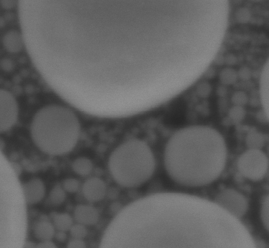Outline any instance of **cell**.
Wrapping results in <instances>:
<instances>
[{
	"label": "cell",
	"mask_w": 269,
	"mask_h": 248,
	"mask_svg": "<svg viewBox=\"0 0 269 248\" xmlns=\"http://www.w3.org/2000/svg\"><path fill=\"white\" fill-rule=\"evenodd\" d=\"M67 248H87L83 240L73 239L68 244Z\"/></svg>",
	"instance_id": "cell-24"
},
{
	"label": "cell",
	"mask_w": 269,
	"mask_h": 248,
	"mask_svg": "<svg viewBox=\"0 0 269 248\" xmlns=\"http://www.w3.org/2000/svg\"><path fill=\"white\" fill-rule=\"evenodd\" d=\"M238 74L237 71L232 68H225L222 70L219 74L220 81L225 85L234 84L237 80Z\"/></svg>",
	"instance_id": "cell-15"
},
{
	"label": "cell",
	"mask_w": 269,
	"mask_h": 248,
	"mask_svg": "<svg viewBox=\"0 0 269 248\" xmlns=\"http://www.w3.org/2000/svg\"><path fill=\"white\" fill-rule=\"evenodd\" d=\"M18 112L14 95L8 90L0 89V134L8 132L16 125Z\"/></svg>",
	"instance_id": "cell-6"
},
{
	"label": "cell",
	"mask_w": 269,
	"mask_h": 248,
	"mask_svg": "<svg viewBox=\"0 0 269 248\" xmlns=\"http://www.w3.org/2000/svg\"><path fill=\"white\" fill-rule=\"evenodd\" d=\"M34 233L41 241H51L55 236V228L49 221L40 220L35 224Z\"/></svg>",
	"instance_id": "cell-11"
},
{
	"label": "cell",
	"mask_w": 269,
	"mask_h": 248,
	"mask_svg": "<svg viewBox=\"0 0 269 248\" xmlns=\"http://www.w3.org/2000/svg\"><path fill=\"white\" fill-rule=\"evenodd\" d=\"M229 116L234 122L240 121L244 119L245 110L241 107L236 106L232 108L229 112Z\"/></svg>",
	"instance_id": "cell-20"
},
{
	"label": "cell",
	"mask_w": 269,
	"mask_h": 248,
	"mask_svg": "<svg viewBox=\"0 0 269 248\" xmlns=\"http://www.w3.org/2000/svg\"><path fill=\"white\" fill-rule=\"evenodd\" d=\"M66 197V192L63 187L60 185H57L52 189L49 197L50 202L54 206L63 204Z\"/></svg>",
	"instance_id": "cell-14"
},
{
	"label": "cell",
	"mask_w": 269,
	"mask_h": 248,
	"mask_svg": "<svg viewBox=\"0 0 269 248\" xmlns=\"http://www.w3.org/2000/svg\"><path fill=\"white\" fill-rule=\"evenodd\" d=\"M260 218L267 231L269 228V197L266 195L262 200L260 207Z\"/></svg>",
	"instance_id": "cell-16"
},
{
	"label": "cell",
	"mask_w": 269,
	"mask_h": 248,
	"mask_svg": "<svg viewBox=\"0 0 269 248\" xmlns=\"http://www.w3.org/2000/svg\"><path fill=\"white\" fill-rule=\"evenodd\" d=\"M109 171L121 186L135 188L145 184L152 177L156 161L147 143L132 140L122 143L109 156Z\"/></svg>",
	"instance_id": "cell-3"
},
{
	"label": "cell",
	"mask_w": 269,
	"mask_h": 248,
	"mask_svg": "<svg viewBox=\"0 0 269 248\" xmlns=\"http://www.w3.org/2000/svg\"><path fill=\"white\" fill-rule=\"evenodd\" d=\"M227 161L224 137L207 126L177 130L168 141L163 154L164 166L170 178L187 187L213 183L224 172Z\"/></svg>",
	"instance_id": "cell-1"
},
{
	"label": "cell",
	"mask_w": 269,
	"mask_h": 248,
	"mask_svg": "<svg viewBox=\"0 0 269 248\" xmlns=\"http://www.w3.org/2000/svg\"><path fill=\"white\" fill-rule=\"evenodd\" d=\"M3 44L10 53H18L23 49L25 44L23 34L16 30L9 31L3 37Z\"/></svg>",
	"instance_id": "cell-10"
},
{
	"label": "cell",
	"mask_w": 269,
	"mask_h": 248,
	"mask_svg": "<svg viewBox=\"0 0 269 248\" xmlns=\"http://www.w3.org/2000/svg\"><path fill=\"white\" fill-rule=\"evenodd\" d=\"M72 169L77 175L81 176H86L93 171V164L88 158L81 157L75 159L72 163Z\"/></svg>",
	"instance_id": "cell-12"
},
{
	"label": "cell",
	"mask_w": 269,
	"mask_h": 248,
	"mask_svg": "<svg viewBox=\"0 0 269 248\" xmlns=\"http://www.w3.org/2000/svg\"><path fill=\"white\" fill-rule=\"evenodd\" d=\"M237 74L241 79L244 81L250 80L252 76L251 69L246 66L241 67Z\"/></svg>",
	"instance_id": "cell-23"
},
{
	"label": "cell",
	"mask_w": 269,
	"mask_h": 248,
	"mask_svg": "<svg viewBox=\"0 0 269 248\" xmlns=\"http://www.w3.org/2000/svg\"><path fill=\"white\" fill-rule=\"evenodd\" d=\"M74 217L78 224L85 226H91L97 223L99 220V213L95 207L82 204L75 208Z\"/></svg>",
	"instance_id": "cell-9"
},
{
	"label": "cell",
	"mask_w": 269,
	"mask_h": 248,
	"mask_svg": "<svg viewBox=\"0 0 269 248\" xmlns=\"http://www.w3.org/2000/svg\"><path fill=\"white\" fill-rule=\"evenodd\" d=\"M268 156L260 149L249 148L239 157L237 167L240 174L249 180H263L269 171Z\"/></svg>",
	"instance_id": "cell-4"
},
{
	"label": "cell",
	"mask_w": 269,
	"mask_h": 248,
	"mask_svg": "<svg viewBox=\"0 0 269 248\" xmlns=\"http://www.w3.org/2000/svg\"><path fill=\"white\" fill-rule=\"evenodd\" d=\"M21 188L24 199L28 205L38 204L45 196V185L40 178L31 179L24 182Z\"/></svg>",
	"instance_id": "cell-7"
},
{
	"label": "cell",
	"mask_w": 269,
	"mask_h": 248,
	"mask_svg": "<svg viewBox=\"0 0 269 248\" xmlns=\"http://www.w3.org/2000/svg\"><path fill=\"white\" fill-rule=\"evenodd\" d=\"M80 186V182L74 178H68L63 182L62 187L65 192L75 193L78 191Z\"/></svg>",
	"instance_id": "cell-19"
},
{
	"label": "cell",
	"mask_w": 269,
	"mask_h": 248,
	"mask_svg": "<svg viewBox=\"0 0 269 248\" xmlns=\"http://www.w3.org/2000/svg\"><path fill=\"white\" fill-rule=\"evenodd\" d=\"M77 116L69 108L58 105L45 106L33 117L30 133L33 142L43 153L61 156L70 152L81 135Z\"/></svg>",
	"instance_id": "cell-2"
},
{
	"label": "cell",
	"mask_w": 269,
	"mask_h": 248,
	"mask_svg": "<svg viewBox=\"0 0 269 248\" xmlns=\"http://www.w3.org/2000/svg\"><path fill=\"white\" fill-rule=\"evenodd\" d=\"M54 225L58 231L66 232L73 225V218L67 213H57L53 218Z\"/></svg>",
	"instance_id": "cell-13"
},
{
	"label": "cell",
	"mask_w": 269,
	"mask_h": 248,
	"mask_svg": "<svg viewBox=\"0 0 269 248\" xmlns=\"http://www.w3.org/2000/svg\"><path fill=\"white\" fill-rule=\"evenodd\" d=\"M227 89L224 87H219L217 89V93L220 95H224L227 93Z\"/></svg>",
	"instance_id": "cell-28"
},
{
	"label": "cell",
	"mask_w": 269,
	"mask_h": 248,
	"mask_svg": "<svg viewBox=\"0 0 269 248\" xmlns=\"http://www.w3.org/2000/svg\"><path fill=\"white\" fill-rule=\"evenodd\" d=\"M82 192L85 199L91 202H97L106 197L107 186L101 179L97 177L90 178L84 182Z\"/></svg>",
	"instance_id": "cell-8"
},
{
	"label": "cell",
	"mask_w": 269,
	"mask_h": 248,
	"mask_svg": "<svg viewBox=\"0 0 269 248\" xmlns=\"http://www.w3.org/2000/svg\"><path fill=\"white\" fill-rule=\"evenodd\" d=\"M214 203L235 219L245 216L248 202L244 195L232 188H227L216 195Z\"/></svg>",
	"instance_id": "cell-5"
},
{
	"label": "cell",
	"mask_w": 269,
	"mask_h": 248,
	"mask_svg": "<svg viewBox=\"0 0 269 248\" xmlns=\"http://www.w3.org/2000/svg\"><path fill=\"white\" fill-rule=\"evenodd\" d=\"M0 4L5 9H11L15 7L17 2L15 1H1Z\"/></svg>",
	"instance_id": "cell-27"
},
{
	"label": "cell",
	"mask_w": 269,
	"mask_h": 248,
	"mask_svg": "<svg viewBox=\"0 0 269 248\" xmlns=\"http://www.w3.org/2000/svg\"><path fill=\"white\" fill-rule=\"evenodd\" d=\"M212 87L208 82H203L200 83L196 88V92L201 97H207L211 93Z\"/></svg>",
	"instance_id": "cell-22"
},
{
	"label": "cell",
	"mask_w": 269,
	"mask_h": 248,
	"mask_svg": "<svg viewBox=\"0 0 269 248\" xmlns=\"http://www.w3.org/2000/svg\"><path fill=\"white\" fill-rule=\"evenodd\" d=\"M225 62L229 65H234L238 62L237 57L233 54L229 53L225 58Z\"/></svg>",
	"instance_id": "cell-26"
},
{
	"label": "cell",
	"mask_w": 269,
	"mask_h": 248,
	"mask_svg": "<svg viewBox=\"0 0 269 248\" xmlns=\"http://www.w3.org/2000/svg\"><path fill=\"white\" fill-rule=\"evenodd\" d=\"M232 101L236 106H242L245 105L248 102L247 94L242 91H237L235 92L232 97Z\"/></svg>",
	"instance_id": "cell-21"
},
{
	"label": "cell",
	"mask_w": 269,
	"mask_h": 248,
	"mask_svg": "<svg viewBox=\"0 0 269 248\" xmlns=\"http://www.w3.org/2000/svg\"><path fill=\"white\" fill-rule=\"evenodd\" d=\"M70 231L72 237L75 239L83 240L88 235L86 226L78 223L72 226Z\"/></svg>",
	"instance_id": "cell-17"
},
{
	"label": "cell",
	"mask_w": 269,
	"mask_h": 248,
	"mask_svg": "<svg viewBox=\"0 0 269 248\" xmlns=\"http://www.w3.org/2000/svg\"><path fill=\"white\" fill-rule=\"evenodd\" d=\"M35 248H58L56 245L51 241H41Z\"/></svg>",
	"instance_id": "cell-25"
},
{
	"label": "cell",
	"mask_w": 269,
	"mask_h": 248,
	"mask_svg": "<svg viewBox=\"0 0 269 248\" xmlns=\"http://www.w3.org/2000/svg\"><path fill=\"white\" fill-rule=\"evenodd\" d=\"M236 20L240 23H246L250 20L251 13L246 7H241L235 12Z\"/></svg>",
	"instance_id": "cell-18"
}]
</instances>
